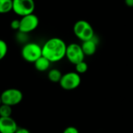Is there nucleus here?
Segmentation results:
<instances>
[{"instance_id":"nucleus-1","label":"nucleus","mask_w":133,"mask_h":133,"mask_svg":"<svg viewBox=\"0 0 133 133\" xmlns=\"http://www.w3.org/2000/svg\"><path fill=\"white\" fill-rule=\"evenodd\" d=\"M67 45L59 37H52L48 40L42 47V55L51 62L61 61L65 57Z\"/></svg>"},{"instance_id":"nucleus-2","label":"nucleus","mask_w":133,"mask_h":133,"mask_svg":"<svg viewBox=\"0 0 133 133\" xmlns=\"http://www.w3.org/2000/svg\"><path fill=\"white\" fill-rule=\"evenodd\" d=\"M73 32L75 35L82 41L92 39L95 36L94 29L90 23L83 19L78 20L74 24Z\"/></svg>"},{"instance_id":"nucleus-3","label":"nucleus","mask_w":133,"mask_h":133,"mask_svg":"<svg viewBox=\"0 0 133 133\" xmlns=\"http://www.w3.org/2000/svg\"><path fill=\"white\" fill-rule=\"evenodd\" d=\"M23 58L28 62H34L41 56H42V47L35 42L26 44L21 51Z\"/></svg>"},{"instance_id":"nucleus-4","label":"nucleus","mask_w":133,"mask_h":133,"mask_svg":"<svg viewBox=\"0 0 133 133\" xmlns=\"http://www.w3.org/2000/svg\"><path fill=\"white\" fill-rule=\"evenodd\" d=\"M2 104L13 107L19 104L23 101V93L16 88H9L5 90L1 94Z\"/></svg>"},{"instance_id":"nucleus-5","label":"nucleus","mask_w":133,"mask_h":133,"mask_svg":"<svg viewBox=\"0 0 133 133\" xmlns=\"http://www.w3.org/2000/svg\"><path fill=\"white\" fill-rule=\"evenodd\" d=\"M81 83V78L76 72H69L62 75L59 84L65 90H72L76 89Z\"/></svg>"},{"instance_id":"nucleus-6","label":"nucleus","mask_w":133,"mask_h":133,"mask_svg":"<svg viewBox=\"0 0 133 133\" xmlns=\"http://www.w3.org/2000/svg\"><path fill=\"white\" fill-rule=\"evenodd\" d=\"M34 9V0H12V11L21 17L33 13Z\"/></svg>"},{"instance_id":"nucleus-7","label":"nucleus","mask_w":133,"mask_h":133,"mask_svg":"<svg viewBox=\"0 0 133 133\" xmlns=\"http://www.w3.org/2000/svg\"><path fill=\"white\" fill-rule=\"evenodd\" d=\"M65 57L71 63L76 65L77 63L84 61L85 55L83 51L81 45L72 43L67 46Z\"/></svg>"},{"instance_id":"nucleus-8","label":"nucleus","mask_w":133,"mask_h":133,"mask_svg":"<svg viewBox=\"0 0 133 133\" xmlns=\"http://www.w3.org/2000/svg\"><path fill=\"white\" fill-rule=\"evenodd\" d=\"M19 23L20 24L19 30L21 33L27 34L34 30L38 26L39 19L35 14L30 13L22 16V18L19 19Z\"/></svg>"},{"instance_id":"nucleus-9","label":"nucleus","mask_w":133,"mask_h":133,"mask_svg":"<svg viewBox=\"0 0 133 133\" xmlns=\"http://www.w3.org/2000/svg\"><path fill=\"white\" fill-rule=\"evenodd\" d=\"M18 125L12 117H0V133H15Z\"/></svg>"},{"instance_id":"nucleus-10","label":"nucleus","mask_w":133,"mask_h":133,"mask_svg":"<svg viewBox=\"0 0 133 133\" xmlns=\"http://www.w3.org/2000/svg\"><path fill=\"white\" fill-rule=\"evenodd\" d=\"M97 44H98V40L96 36H94L92 39L83 41L81 48L83 49L84 55L90 56L95 54L97 48Z\"/></svg>"},{"instance_id":"nucleus-11","label":"nucleus","mask_w":133,"mask_h":133,"mask_svg":"<svg viewBox=\"0 0 133 133\" xmlns=\"http://www.w3.org/2000/svg\"><path fill=\"white\" fill-rule=\"evenodd\" d=\"M34 67L35 69L39 71V72H45L47 71L51 65V62L46 58L45 57H44L43 55L41 56L38 59H37L34 62Z\"/></svg>"},{"instance_id":"nucleus-12","label":"nucleus","mask_w":133,"mask_h":133,"mask_svg":"<svg viewBox=\"0 0 133 133\" xmlns=\"http://www.w3.org/2000/svg\"><path fill=\"white\" fill-rule=\"evenodd\" d=\"M62 76V72H60V70L57 69H52L48 73V78L52 83H59Z\"/></svg>"},{"instance_id":"nucleus-13","label":"nucleus","mask_w":133,"mask_h":133,"mask_svg":"<svg viewBox=\"0 0 133 133\" xmlns=\"http://www.w3.org/2000/svg\"><path fill=\"white\" fill-rule=\"evenodd\" d=\"M12 10V0H0V14L8 13Z\"/></svg>"},{"instance_id":"nucleus-14","label":"nucleus","mask_w":133,"mask_h":133,"mask_svg":"<svg viewBox=\"0 0 133 133\" xmlns=\"http://www.w3.org/2000/svg\"><path fill=\"white\" fill-rule=\"evenodd\" d=\"M12 109L11 106L2 104L0 105V117H11Z\"/></svg>"},{"instance_id":"nucleus-15","label":"nucleus","mask_w":133,"mask_h":133,"mask_svg":"<svg viewBox=\"0 0 133 133\" xmlns=\"http://www.w3.org/2000/svg\"><path fill=\"white\" fill-rule=\"evenodd\" d=\"M75 65H76V71L79 74L85 73L87 71V69H88V65H87V64L84 61L80 62L77 63Z\"/></svg>"},{"instance_id":"nucleus-16","label":"nucleus","mask_w":133,"mask_h":133,"mask_svg":"<svg viewBox=\"0 0 133 133\" xmlns=\"http://www.w3.org/2000/svg\"><path fill=\"white\" fill-rule=\"evenodd\" d=\"M8 51V46L5 41L0 39V61L3 59Z\"/></svg>"},{"instance_id":"nucleus-17","label":"nucleus","mask_w":133,"mask_h":133,"mask_svg":"<svg viewBox=\"0 0 133 133\" xmlns=\"http://www.w3.org/2000/svg\"><path fill=\"white\" fill-rule=\"evenodd\" d=\"M62 133H79V130L74 126H69L65 129Z\"/></svg>"},{"instance_id":"nucleus-18","label":"nucleus","mask_w":133,"mask_h":133,"mask_svg":"<svg viewBox=\"0 0 133 133\" xmlns=\"http://www.w3.org/2000/svg\"><path fill=\"white\" fill-rule=\"evenodd\" d=\"M19 19H13L10 23V26L13 30H19Z\"/></svg>"},{"instance_id":"nucleus-19","label":"nucleus","mask_w":133,"mask_h":133,"mask_svg":"<svg viewBox=\"0 0 133 133\" xmlns=\"http://www.w3.org/2000/svg\"><path fill=\"white\" fill-rule=\"evenodd\" d=\"M15 133H30V131L25 128H20V127H18L17 129L16 130Z\"/></svg>"},{"instance_id":"nucleus-20","label":"nucleus","mask_w":133,"mask_h":133,"mask_svg":"<svg viewBox=\"0 0 133 133\" xmlns=\"http://www.w3.org/2000/svg\"><path fill=\"white\" fill-rule=\"evenodd\" d=\"M125 5L129 7H133V0H125Z\"/></svg>"},{"instance_id":"nucleus-21","label":"nucleus","mask_w":133,"mask_h":133,"mask_svg":"<svg viewBox=\"0 0 133 133\" xmlns=\"http://www.w3.org/2000/svg\"><path fill=\"white\" fill-rule=\"evenodd\" d=\"M2 104V101H1V96H0V105Z\"/></svg>"}]
</instances>
